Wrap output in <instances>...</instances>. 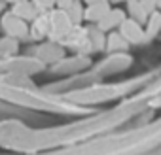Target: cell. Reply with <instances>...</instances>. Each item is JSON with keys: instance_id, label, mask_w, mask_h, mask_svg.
Returning <instances> with one entry per match:
<instances>
[{"instance_id": "6da1fadb", "label": "cell", "mask_w": 161, "mask_h": 155, "mask_svg": "<svg viewBox=\"0 0 161 155\" xmlns=\"http://www.w3.org/2000/svg\"><path fill=\"white\" fill-rule=\"evenodd\" d=\"M118 32L123 36V40H125L129 45L146 42L144 29H142V25H140V23H136L135 19H129V17H125V19H123V23L118 27Z\"/></svg>"}, {"instance_id": "7a4b0ae2", "label": "cell", "mask_w": 161, "mask_h": 155, "mask_svg": "<svg viewBox=\"0 0 161 155\" xmlns=\"http://www.w3.org/2000/svg\"><path fill=\"white\" fill-rule=\"evenodd\" d=\"M70 29H72V23H70V19H68L64 10L51 12V15H49V32L53 36H57V38L59 36H66L70 32Z\"/></svg>"}, {"instance_id": "3957f363", "label": "cell", "mask_w": 161, "mask_h": 155, "mask_svg": "<svg viewBox=\"0 0 161 155\" xmlns=\"http://www.w3.org/2000/svg\"><path fill=\"white\" fill-rule=\"evenodd\" d=\"M125 17H127L125 10H121V8H110V10L106 12V15L97 23V29H99L101 32L118 30V27L123 23V19H125Z\"/></svg>"}, {"instance_id": "277c9868", "label": "cell", "mask_w": 161, "mask_h": 155, "mask_svg": "<svg viewBox=\"0 0 161 155\" xmlns=\"http://www.w3.org/2000/svg\"><path fill=\"white\" fill-rule=\"evenodd\" d=\"M110 10V2H97V4H87L84 8V19L89 23H99L106 12Z\"/></svg>"}, {"instance_id": "5b68a950", "label": "cell", "mask_w": 161, "mask_h": 155, "mask_svg": "<svg viewBox=\"0 0 161 155\" xmlns=\"http://www.w3.org/2000/svg\"><path fill=\"white\" fill-rule=\"evenodd\" d=\"M144 23H146V29H144L146 40L155 38V36L161 32V12H159V10H153L152 13H148V17H146Z\"/></svg>"}, {"instance_id": "8992f818", "label": "cell", "mask_w": 161, "mask_h": 155, "mask_svg": "<svg viewBox=\"0 0 161 155\" xmlns=\"http://www.w3.org/2000/svg\"><path fill=\"white\" fill-rule=\"evenodd\" d=\"M2 23H4L8 34H12V36H25V34H27V25H25V21L19 19V17H15L14 13H8V15L2 19Z\"/></svg>"}, {"instance_id": "52a82bcc", "label": "cell", "mask_w": 161, "mask_h": 155, "mask_svg": "<svg viewBox=\"0 0 161 155\" xmlns=\"http://www.w3.org/2000/svg\"><path fill=\"white\" fill-rule=\"evenodd\" d=\"M125 13L129 19H135L136 23H144L146 17H148V12L142 8V4L138 2V0H127L125 2Z\"/></svg>"}, {"instance_id": "ba28073f", "label": "cell", "mask_w": 161, "mask_h": 155, "mask_svg": "<svg viewBox=\"0 0 161 155\" xmlns=\"http://www.w3.org/2000/svg\"><path fill=\"white\" fill-rule=\"evenodd\" d=\"M15 17H19V19H34L36 17V8H34V4H31L29 0H23V2H15V6H14V12H12Z\"/></svg>"}, {"instance_id": "9c48e42d", "label": "cell", "mask_w": 161, "mask_h": 155, "mask_svg": "<svg viewBox=\"0 0 161 155\" xmlns=\"http://www.w3.org/2000/svg\"><path fill=\"white\" fill-rule=\"evenodd\" d=\"M104 44H106V49L108 51H123V49L129 47V44L123 40V36L118 30H110L108 32V38L104 40Z\"/></svg>"}, {"instance_id": "30bf717a", "label": "cell", "mask_w": 161, "mask_h": 155, "mask_svg": "<svg viewBox=\"0 0 161 155\" xmlns=\"http://www.w3.org/2000/svg\"><path fill=\"white\" fill-rule=\"evenodd\" d=\"M64 12H66V15H68V19H70L72 25H78L80 21L84 19V6H82V2H80V0H74V2H72Z\"/></svg>"}, {"instance_id": "8fae6325", "label": "cell", "mask_w": 161, "mask_h": 155, "mask_svg": "<svg viewBox=\"0 0 161 155\" xmlns=\"http://www.w3.org/2000/svg\"><path fill=\"white\" fill-rule=\"evenodd\" d=\"M32 34L36 38H42L46 34H49V17L46 15H38L34 19V25H32Z\"/></svg>"}, {"instance_id": "7c38bea8", "label": "cell", "mask_w": 161, "mask_h": 155, "mask_svg": "<svg viewBox=\"0 0 161 155\" xmlns=\"http://www.w3.org/2000/svg\"><path fill=\"white\" fill-rule=\"evenodd\" d=\"M55 2L57 0H34V8L36 10H49V8H53L55 6Z\"/></svg>"}, {"instance_id": "4fadbf2b", "label": "cell", "mask_w": 161, "mask_h": 155, "mask_svg": "<svg viewBox=\"0 0 161 155\" xmlns=\"http://www.w3.org/2000/svg\"><path fill=\"white\" fill-rule=\"evenodd\" d=\"M138 2L142 4V8H144L148 13H152L153 10H157V8H155V2H157V0H138Z\"/></svg>"}, {"instance_id": "5bb4252c", "label": "cell", "mask_w": 161, "mask_h": 155, "mask_svg": "<svg viewBox=\"0 0 161 155\" xmlns=\"http://www.w3.org/2000/svg\"><path fill=\"white\" fill-rule=\"evenodd\" d=\"M72 2H74V0H57L55 4L59 6V10H66V8H68V6H70Z\"/></svg>"}, {"instance_id": "9a60e30c", "label": "cell", "mask_w": 161, "mask_h": 155, "mask_svg": "<svg viewBox=\"0 0 161 155\" xmlns=\"http://www.w3.org/2000/svg\"><path fill=\"white\" fill-rule=\"evenodd\" d=\"M82 2L87 6V4H97V2H108V0H82Z\"/></svg>"}, {"instance_id": "2e32d148", "label": "cell", "mask_w": 161, "mask_h": 155, "mask_svg": "<svg viewBox=\"0 0 161 155\" xmlns=\"http://www.w3.org/2000/svg\"><path fill=\"white\" fill-rule=\"evenodd\" d=\"M108 2H110V4H125L127 0H108Z\"/></svg>"}, {"instance_id": "e0dca14e", "label": "cell", "mask_w": 161, "mask_h": 155, "mask_svg": "<svg viewBox=\"0 0 161 155\" xmlns=\"http://www.w3.org/2000/svg\"><path fill=\"white\" fill-rule=\"evenodd\" d=\"M155 8H157V10L161 12V0H157V2H155Z\"/></svg>"}, {"instance_id": "ac0fdd59", "label": "cell", "mask_w": 161, "mask_h": 155, "mask_svg": "<svg viewBox=\"0 0 161 155\" xmlns=\"http://www.w3.org/2000/svg\"><path fill=\"white\" fill-rule=\"evenodd\" d=\"M8 2H23V0H8Z\"/></svg>"}]
</instances>
